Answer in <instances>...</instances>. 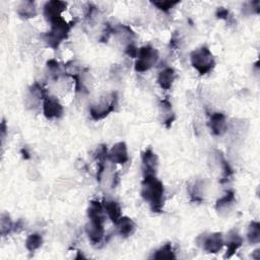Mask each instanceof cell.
<instances>
[{
    "label": "cell",
    "mask_w": 260,
    "mask_h": 260,
    "mask_svg": "<svg viewBox=\"0 0 260 260\" xmlns=\"http://www.w3.org/2000/svg\"><path fill=\"white\" fill-rule=\"evenodd\" d=\"M141 197L148 203L152 212L159 213L165 204V187L156 176L143 177L141 182Z\"/></svg>",
    "instance_id": "1"
},
{
    "label": "cell",
    "mask_w": 260,
    "mask_h": 260,
    "mask_svg": "<svg viewBox=\"0 0 260 260\" xmlns=\"http://www.w3.org/2000/svg\"><path fill=\"white\" fill-rule=\"evenodd\" d=\"M72 24L63 17H59L50 22V29L42 35L43 41L52 49H57L60 44L69 36Z\"/></svg>",
    "instance_id": "2"
},
{
    "label": "cell",
    "mask_w": 260,
    "mask_h": 260,
    "mask_svg": "<svg viewBox=\"0 0 260 260\" xmlns=\"http://www.w3.org/2000/svg\"><path fill=\"white\" fill-rule=\"evenodd\" d=\"M118 93L111 91L100 98V100L89 106V116L94 121H100L108 117L111 113L115 112L118 106Z\"/></svg>",
    "instance_id": "3"
},
{
    "label": "cell",
    "mask_w": 260,
    "mask_h": 260,
    "mask_svg": "<svg viewBox=\"0 0 260 260\" xmlns=\"http://www.w3.org/2000/svg\"><path fill=\"white\" fill-rule=\"evenodd\" d=\"M191 65L196 69L200 75H205L212 71L215 66L213 54L207 46H201L190 54Z\"/></svg>",
    "instance_id": "4"
},
{
    "label": "cell",
    "mask_w": 260,
    "mask_h": 260,
    "mask_svg": "<svg viewBox=\"0 0 260 260\" xmlns=\"http://www.w3.org/2000/svg\"><path fill=\"white\" fill-rule=\"evenodd\" d=\"M158 57L159 55L157 50L150 45H146L139 48L136 56V61L134 64L135 71L142 73L149 70L157 63Z\"/></svg>",
    "instance_id": "5"
},
{
    "label": "cell",
    "mask_w": 260,
    "mask_h": 260,
    "mask_svg": "<svg viewBox=\"0 0 260 260\" xmlns=\"http://www.w3.org/2000/svg\"><path fill=\"white\" fill-rule=\"evenodd\" d=\"M197 241L199 242V245H201L202 249L210 254L218 253L224 246L223 236L219 232L200 235Z\"/></svg>",
    "instance_id": "6"
},
{
    "label": "cell",
    "mask_w": 260,
    "mask_h": 260,
    "mask_svg": "<svg viewBox=\"0 0 260 260\" xmlns=\"http://www.w3.org/2000/svg\"><path fill=\"white\" fill-rule=\"evenodd\" d=\"M43 114L47 119H58L63 116V106L59 100L53 95L47 94L42 102Z\"/></svg>",
    "instance_id": "7"
},
{
    "label": "cell",
    "mask_w": 260,
    "mask_h": 260,
    "mask_svg": "<svg viewBox=\"0 0 260 260\" xmlns=\"http://www.w3.org/2000/svg\"><path fill=\"white\" fill-rule=\"evenodd\" d=\"M158 167V157L151 148H146L141 153V170L143 177L155 176Z\"/></svg>",
    "instance_id": "8"
},
{
    "label": "cell",
    "mask_w": 260,
    "mask_h": 260,
    "mask_svg": "<svg viewBox=\"0 0 260 260\" xmlns=\"http://www.w3.org/2000/svg\"><path fill=\"white\" fill-rule=\"evenodd\" d=\"M108 159L117 165H124L129 160L127 144L124 141L115 143L108 151Z\"/></svg>",
    "instance_id": "9"
},
{
    "label": "cell",
    "mask_w": 260,
    "mask_h": 260,
    "mask_svg": "<svg viewBox=\"0 0 260 260\" xmlns=\"http://www.w3.org/2000/svg\"><path fill=\"white\" fill-rule=\"evenodd\" d=\"M67 3L64 1L52 0L48 1L44 5V16L46 20L50 23L51 21L62 17V13L65 11Z\"/></svg>",
    "instance_id": "10"
},
{
    "label": "cell",
    "mask_w": 260,
    "mask_h": 260,
    "mask_svg": "<svg viewBox=\"0 0 260 260\" xmlns=\"http://www.w3.org/2000/svg\"><path fill=\"white\" fill-rule=\"evenodd\" d=\"M208 126L211 133L215 136L223 135L228 130L226 117L221 112H214L210 115Z\"/></svg>",
    "instance_id": "11"
},
{
    "label": "cell",
    "mask_w": 260,
    "mask_h": 260,
    "mask_svg": "<svg viewBox=\"0 0 260 260\" xmlns=\"http://www.w3.org/2000/svg\"><path fill=\"white\" fill-rule=\"evenodd\" d=\"M223 244L226 246L224 258H231L243 245V238L237 230H231L223 238Z\"/></svg>",
    "instance_id": "12"
},
{
    "label": "cell",
    "mask_w": 260,
    "mask_h": 260,
    "mask_svg": "<svg viewBox=\"0 0 260 260\" xmlns=\"http://www.w3.org/2000/svg\"><path fill=\"white\" fill-rule=\"evenodd\" d=\"M85 233L91 244H100L105 236L104 223L89 220V222L85 226Z\"/></svg>",
    "instance_id": "13"
},
{
    "label": "cell",
    "mask_w": 260,
    "mask_h": 260,
    "mask_svg": "<svg viewBox=\"0 0 260 260\" xmlns=\"http://www.w3.org/2000/svg\"><path fill=\"white\" fill-rule=\"evenodd\" d=\"M87 216L91 221L104 223L106 220V212L103 203L99 200H91L87 208Z\"/></svg>",
    "instance_id": "14"
},
{
    "label": "cell",
    "mask_w": 260,
    "mask_h": 260,
    "mask_svg": "<svg viewBox=\"0 0 260 260\" xmlns=\"http://www.w3.org/2000/svg\"><path fill=\"white\" fill-rule=\"evenodd\" d=\"M118 234L123 238H128L132 236L136 231V223L132 218L128 216H121L115 223Z\"/></svg>",
    "instance_id": "15"
},
{
    "label": "cell",
    "mask_w": 260,
    "mask_h": 260,
    "mask_svg": "<svg viewBox=\"0 0 260 260\" xmlns=\"http://www.w3.org/2000/svg\"><path fill=\"white\" fill-rule=\"evenodd\" d=\"M158 108H159V114H160L164 125L167 128H170L176 118L171 102L168 99H164L159 102Z\"/></svg>",
    "instance_id": "16"
},
{
    "label": "cell",
    "mask_w": 260,
    "mask_h": 260,
    "mask_svg": "<svg viewBox=\"0 0 260 260\" xmlns=\"http://www.w3.org/2000/svg\"><path fill=\"white\" fill-rule=\"evenodd\" d=\"M108 148L107 145L101 144L99 145L94 152H93V157L98 162V172H96V180L101 182L102 180V175L104 173V170L106 168V160L108 159Z\"/></svg>",
    "instance_id": "17"
},
{
    "label": "cell",
    "mask_w": 260,
    "mask_h": 260,
    "mask_svg": "<svg viewBox=\"0 0 260 260\" xmlns=\"http://www.w3.org/2000/svg\"><path fill=\"white\" fill-rule=\"evenodd\" d=\"M175 79H176V72H175L174 68L165 67L162 70H160L158 72L156 81L162 89L168 90L172 87Z\"/></svg>",
    "instance_id": "18"
},
{
    "label": "cell",
    "mask_w": 260,
    "mask_h": 260,
    "mask_svg": "<svg viewBox=\"0 0 260 260\" xmlns=\"http://www.w3.org/2000/svg\"><path fill=\"white\" fill-rule=\"evenodd\" d=\"M103 206H104L107 216L114 223H116L118 221V219L122 216V208L117 201L112 200V199H106L103 201Z\"/></svg>",
    "instance_id": "19"
},
{
    "label": "cell",
    "mask_w": 260,
    "mask_h": 260,
    "mask_svg": "<svg viewBox=\"0 0 260 260\" xmlns=\"http://www.w3.org/2000/svg\"><path fill=\"white\" fill-rule=\"evenodd\" d=\"M236 203V196L233 190H226L225 193L216 200L215 209L218 212H223L230 210Z\"/></svg>",
    "instance_id": "20"
},
{
    "label": "cell",
    "mask_w": 260,
    "mask_h": 260,
    "mask_svg": "<svg viewBox=\"0 0 260 260\" xmlns=\"http://www.w3.org/2000/svg\"><path fill=\"white\" fill-rule=\"evenodd\" d=\"M16 11H17V14L21 18H24V19L32 18L37 15L36 3L34 1H29V0L21 1L17 6Z\"/></svg>",
    "instance_id": "21"
},
{
    "label": "cell",
    "mask_w": 260,
    "mask_h": 260,
    "mask_svg": "<svg viewBox=\"0 0 260 260\" xmlns=\"http://www.w3.org/2000/svg\"><path fill=\"white\" fill-rule=\"evenodd\" d=\"M176 252L172 243H166L151 255V259H176Z\"/></svg>",
    "instance_id": "22"
},
{
    "label": "cell",
    "mask_w": 260,
    "mask_h": 260,
    "mask_svg": "<svg viewBox=\"0 0 260 260\" xmlns=\"http://www.w3.org/2000/svg\"><path fill=\"white\" fill-rule=\"evenodd\" d=\"M217 160L220 165V170H221V180L220 182L221 183H224V182H228L230 180V178L233 176V169L232 167L230 166L229 161L224 158L223 154L221 151L217 150Z\"/></svg>",
    "instance_id": "23"
},
{
    "label": "cell",
    "mask_w": 260,
    "mask_h": 260,
    "mask_svg": "<svg viewBox=\"0 0 260 260\" xmlns=\"http://www.w3.org/2000/svg\"><path fill=\"white\" fill-rule=\"evenodd\" d=\"M247 240L251 245L259 244L260 242V223L258 221H251L247 230Z\"/></svg>",
    "instance_id": "24"
},
{
    "label": "cell",
    "mask_w": 260,
    "mask_h": 260,
    "mask_svg": "<svg viewBox=\"0 0 260 260\" xmlns=\"http://www.w3.org/2000/svg\"><path fill=\"white\" fill-rule=\"evenodd\" d=\"M42 244H43V237H42V235H40L38 233L28 235L24 242V246H25L26 250L29 252L37 251L39 248H41Z\"/></svg>",
    "instance_id": "25"
},
{
    "label": "cell",
    "mask_w": 260,
    "mask_h": 260,
    "mask_svg": "<svg viewBox=\"0 0 260 260\" xmlns=\"http://www.w3.org/2000/svg\"><path fill=\"white\" fill-rule=\"evenodd\" d=\"M202 188H203V184L201 181H196L189 187V194L192 202H202L203 200Z\"/></svg>",
    "instance_id": "26"
},
{
    "label": "cell",
    "mask_w": 260,
    "mask_h": 260,
    "mask_svg": "<svg viewBox=\"0 0 260 260\" xmlns=\"http://www.w3.org/2000/svg\"><path fill=\"white\" fill-rule=\"evenodd\" d=\"M46 67H47V71H48L49 76L53 80H57L60 77V75L62 73V67H61L60 63L57 60L50 59L49 61H47Z\"/></svg>",
    "instance_id": "27"
},
{
    "label": "cell",
    "mask_w": 260,
    "mask_h": 260,
    "mask_svg": "<svg viewBox=\"0 0 260 260\" xmlns=\"http://www.w3.org/2000/svg\"><path fill=\"white\" fill-rule=\"evenodd\" d=\"M14 229V223L12 222L9 214L2 213L0 217V233L1 236H7Z\"/></svg>",
    "instance_id": "28"
},
{
    "label": "cell",
    "mask_w": 260,
    "mask_h": 260,
    "mask_svg": "<svg viewBox=\"0 0 260 260\" xmlns=\"http://www.w3.org/2000/svg\"><path fill=\"white\" fill-rule=\"evenodd\" d=\"M155 7H157L159 10L164 12H169L172 8H174L176 5H178L180 2L179 1H154L151 2Z\"/></svg>",
    "instance_id": "29"
},
{
    "label": "cell",
    "mask_w": 260,
    "mask_h": 260,
    "mask_svg": "<svg viewBox=\"0 0 260 260\" xmlns=\"http://www.w3.org/2000/svg\"><path fill=\"white\" fill-rule=\"evenodd\" d=\"M215 15L217 18L219 19H223V20H226L230 22V19H232V16L230 14V11L224 8V7H218L216 9V12H215Z\"/></svg>",
    "instance_id": "30"
},
{
    "label": "cell",
    "mask_w": 260,
    "mask_h": 260,
    "mask_svg": "<svg viewBox=\"0 0 260 260\" xmlns=\"http://www.w3.org/2000/svg\"><path fill=\"white\" fill-rule=\"evenodd\" d=\"M126 55H128L131 58H136L137 53H138V48L135 46L134 43H130L128 45H126L125 49H124Z\"/></svg>",
    "instance_id": "31"
},
{
    "label": "cell",
    "mask_w": 260,
    "mask_h": 260,
    "mask_svg": "<svg viewBox=\"0 0 260 260\" xmlns=\"http://www.w3.org/2000/svg\"><path fill=\"white\" fill-rule=\"evenodd\" d=\"M6 129H7L6 122H5V120H3L2 123H1V137H2V139H4V136H5V133H6Z\"/></svg>",
    "instance_id": "32"
},
{
    "label": "cell",
    "mask_w": 260,
    "mask_h": 260,
    "mask_svg": "<svg viewBox=\"0 0 260 260\" xmlns=\"http://www.w3.org/2000/svg\"><path fill=\"white\" fill-rule=\"evenodd\" d=\"M118 183H119V176H118V174H115L113 177V180H112V187L114 188L115 186H117Z\"/></svg>",
    "instance_id": "33"
},
{
    "label": "cell",
    "mask_w": 260,
    "mask_h": 260,
    "mask_svg": "<svg viewBox=\"0 0 260 260\" xmlns=\"http://www.w3.org/2000/svg\"><path fill=\"white\" fill-rule=\"evenodd\" d=\"M21 153H22V155H23L24 158H29L28 152H27V150H26L25 148H22V149H21Z\"/></svg>",
    "instance_id": "34"
}]
</instances>
